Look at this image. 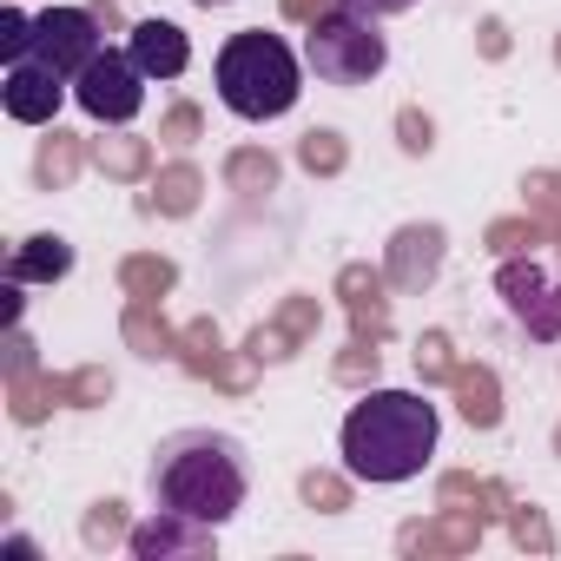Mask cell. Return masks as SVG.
I'll return each instance as SVG.
<instances>
[{"label":"cell","instance_id":"6da1fadb","mask_svg":"<svg viewBox=\"0 0 561 561\" xmlns=\"http://www.w3.org/2000/svg\"><path fill=\"white\" fill-rule=\"evenodd\" d=\"M146 489H152V508H172V515H185V522L225 528V522L251 502L244 443L225 436V430H179V436H165V443L152 449Z\"/></svg>","mask_w":561,"mask_h":561},{"label":"cell","instance_id":"7a4b0ae2","mask_svg":"<svg viewBox=\"0 0 561 561\" xmlns=\"http://www.w3.org/2000/svg\"><path fill=\"white\" fill-rule=\"evenodd\" d=\"M344 469L370 489H397V482H416L430 462H436V443H443V416L430 397L416 390H370L364 403H351L344 416Z\"/></svg>","mask_w":561,"mask_h":561},{"label":"cell","instance_id":"3957f363","mask_svg":"<svg viewBox=\"0 0 561 561\" xmlns=\"http://www.w3.org/2000/svg\"><path fill=\"white\" fill-rule=\"evenodd\" d=\"M211 87L225 100V113L264 126V119H285L305 93V60L291 54V41H277L264 27H244L218 47L211 60Z\"/></svg>","mask_w":561,"mask_h":561},{"label":"cell","instance_id":"277c9868","mask_svg":"<svg viewBox=\"0 0 561 561\" xmlns=\"http://www.w3.org/2000/svg\"><path fill=\"white\" fill-rule=\"evenodd\" d=\"M305 67H311L324 87H370V80L390 67V41L377 34L370 14L337 8V14H324V21L305 34Z\"/></svg>","mask_w":561,"mask_h":561},{"label":"cell","instance_id":"5b68a950","mask_svg":"<svg viewBox=\"0 0 561 561\" xmlns=\"http://www.w3.org/2000/svg\"><path fill=\"white\" fill-rule=\"evenodd\" d=\"M146 73H139V60L133 54H119V47H106L80 80H73V100H80V113L87 119H100V126H133L139 113H146Z\"/></svg>","mask_w":561,"mask_h":561},{"label":"cell","instance_id":"8992f818","mask_svg":"<svg viewBox=\"0 0 561 561\" xmlns=\"http://www.w3.org/2000/svg\"><path fill=\"white\" fill-rule=\"evenodd\" d=\"M27 54H34V60H47V67L73 87V80L106 54V41H100V21H93L87 8H47V14H34Z\"/></svg>","mask_w":561,"mask_h":561},{"label":"cell","instance_id":"52a82bcc","mask_svg":"<svg viewBox=\"0 0 561 561\" xmlns=\"http://www.w3.org/2000/svg\"><path fill=\"white\" fill-rule=\"evenodd\" d=\"M67 100H73V87H67L47 60H34V54L8 60V80H0V106H8V119H21V126H47Z\"/></svg>","mask_w":561,"mask_h":561},{"label":"cell","instance_id":"ba28073f","mask_svg":"<svg viewBox=\"0 0 561 561\" xmlns=\"http://www.w3.org/2000/svg\"><path fill=\"white\" fill-rule=\"evenodd\" d=\"M211 535H218V528L159 508L152 522L133 528V554H139V561H198V554H211Z\"/></svg>","mask_w":561,"mask_h":561},{"label":"cell","instance_id":"9c48e42d","mask_svg":"<svg viewBox=\"0 0 561 561\" xmlns=\"http://www.w3.org/2000/svg\"><path fill=\"white\" fill-rule=\"evenodd\" d=\"M126 54L139 60L146 80H179V73L192 67V41H185V27H172V21H139L133 41H126Z\"/></svg>","mask_w":561,"mask_h":561},{"label":"cell","instance_id":"30bf717a","mask_svg":"<svg viewBox=\"0 0 561 561\" xmlns=\"http://www.w3.org/2000/svg\"><path fill=\"white\" fill-rule=\"evenodd\" d=\"M67 271H73V244L54 238V231H41V238H27L8 257V285H60Z\"/></svg>","mask_w":561,"mask_h":561},{"label":"cell","instance_id":"8fae6325","mask_svg":"<svg viewBox=\"0 0 561 561\" xmlns=\"http://www.w3.org/2000/svg\"><path fill=\"white\" fill-rule=\"evenodd\" d=\"M27 34H34V14H21V8H0V54H8V60H21V54H27Z\"/></svg>","mask_w":561,"mask_h":561},{"label":"cell","instance_id":"7c38bea8","mask_svg":"<svg viewBox=\"0 0 561 561\" xmlns=\"http://www.w3.org/2000/svg\"><path fill=\"white\" fill-rule=\"evenodd\" d=\"M344 8H357V14H370V21H390V14H410L416 0H344Z\"/></svg>","mask_w":561,"mask_h":561}]
</instances>
